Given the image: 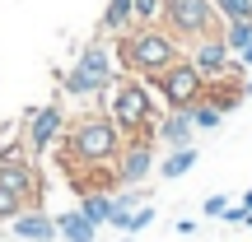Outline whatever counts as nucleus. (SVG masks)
<instances>
[{
  "label": "nucleus",
  "mask_w": 252,
  "mask_h": 242,
  "mask_svg": "<svg viewBox=\"0 0 252 242\" xmlns=\"http://www.w3.org/2000/svg\"><path fill=\"white\" fill-rule=\"evenodd\" d=\"M112 56H117L122 75L154 80V75H163L173 61H182V42L163 24H145V28H126L122 37H112Z\"/></svg>",
  "instance_id": "obj_1"
},
{
  "label": "nucleus",
  "mask_w": 252,
  "mask_h": 242,
  "mask_svg": "<svg viewBox=\"0 0 252 242\" xmlns=\"http://www.w3.org/2000/svg\"><path fill=\"white\" fill-rule=\"evenodd\" d=\"M126 135L122 126L108 117V112H84L80 121L65 126V159H70V172L75 168H103L122 154Z\"/></svg>",
  "instance_id": "obj_2"
},
{
  "label": "nucleus",
  "mask_w": 252,
  "mask_h": 242,
  "mask_svg": "<svg viewBox=\"0 0 252 242\" xmlns=\"http://www.w3.org/2000/svg\"><path fill=\"white\" fill-rule=\"evenodd\" d=\"M108 117L122 126V135H150L154 140V89L135 75H117L108 84Z\"/></svg>",
  "instance_id": "obj_3"
},
{
  "label": "nucleus",
  "mask_w": 252,
  "mask_h": 242,
  "mask_svg": "<svg viewBox=\"0 0 252 242\" xmlns=\"http://www.w3.org/2000/svg\"><path fill=\"white\" fill-rule=\"evenodd\" d=\"M112 80H117L112 42H108V37H94V42L75 56V65L61 75V89L70 93V98H98V93H108Z\"/></svg>",
  "instance_id": "obj_4"
},
{
  "label": "nucleus",
  "mask_w": 252,
  "mask_h": 242,
  "mask_svg": "<svg viewBox=\"0 0 252 242\" xmlns=\"http://www.w3.org/2000/svg\"><path fill=\"white\" fill-rule=\"evenodd\" d=\"M154 93H159V103L168 112H191L201 98H206V75L196 70V65L182 56V61H173L163 75H154V80H145Z\"/></svg>",
  "instance_id": "obj_5"
},
{
  "label": "nucleus",
  "mask_w": 252,
  "mask_h": 242,
  "mask_svg": "<svg viewBox=\"0 0 252 242\" xmlns=\"http://www.w3.org/2000/svg\"><path fill=\"white\" fill-rule=\"evenodd\" d=\"M159 24L168 28L178 42H196V37H206V33L220 28V14H215L210 0H163Z\"/></svg>",
  "instance_id": "obj_6"
},
{
  "label": "nucleus",
  "mask_w": 252,
  "mask_h": 242,
  "mask_svg": "<svg viewBox=\"0 0 252 242\" xmlns=\"http://www.w3.org/2000/svg\"><path fill=\"white\" fill-rule=\"evenodd\" d=\"M187 61L206 75V84L210 80H238V75H243V65H238V56L229 52V42H224L220 28L206 33V37H196V42H187Z\"/></svg>",
  "instance_id": "obj_7"
},
{
  "label": "nucleus",
  "mask_w": 252,
  "mask_h": 242,
  "mask_svg": "<svg viewBox=\"0 0 252 242\" xmlns=\"http://www.w3.org/2000/svg\"><path fill=\"white\" fill-rule=\"evenodd\" d=\"M0 191H14V196H24L28 205H37V196H42L37 163H33V154H24V144L0 149Z\"/></svg>",
  "instance_id": "obj_8"
},
{
  "label": "nucleus",
  "mask_w": 252,
  "mask_h": 242,
  "mask_svg": "<svg viewBox=\"0 0 252 242\" xmlns=\"http://www.w3.org/2000/svg\"><path fill=\"white\" fill-rule=\"evenodd\" d=\"M65 108H61V98L56 103H42V108H28L24 112V140H28V149L33 154H47L56 140L65 135Z\"/></svg>",
  "instance_id": "obj_9"
},
{
  "label": "nucleus",
  "mask_w": 252,
  "mask_h": 242,
  "mask_svg": "<svg viewBox=\"0 0 252 242\" xmlns=\"http://www.w3.org/2000/svg\"><path fill=\"white\" fill-rule=\"evenodd\" d=\"M159 168L154 163V140L150 135H131L122 144V154L112 159V172H117V187H145V177Z\"/></svg>",
  "instance_id": "obj_10"
},
{
  "label": "nucleus",
  "mask_w": 252,
  "mask_h": 242,
  "mask_svg": "<svg viewBox=\"0 0 252 242\" xmlns=\"http://www.w3.org/2000/svg\"><path fill=\"white\" fill-rule=\"evenodd\" d=\"M9 233L24 238V242H61L56 238V215H47L42 205H24L9 219Z\"/></svg>",
  "instance_id": "obj_11"
},
{
  "label": "nucleus",
  "mask_w": 252,
  "mask_h": 242,
  "mask_svg": "<svg viewBox=\"0 0 252 242\" xmlns=\"http://www.w3.org/2000/svg\"><path fill=\"white\" fill-rule=\"evenodd\" d=\"M191 135H196L191 112H168V117H159V126H154V140H159L163 149H187Z\"/></svg>",
  "instance_id": "obj_12"
},
{
  "label": "nucleus",
  "mask_w": 252,
  "mask_h": 242,
  "mask_svg": "<svg viewBox=\"0 0 252 242\" xmlns=\"http://www.w3.org/2000/svg\"><path fill=\"white\" fill-rule=\"evenodd\" d=\"M56 238L61 242H98V224H89V219L80 215V205L61 210V215H56Z\"/></svg>",
  "instance_id": "obj_13"
},
{
  "label": "nucleus",
  "mask_w": 252,
  "mask_h": 242,
  "mask_svg": "<svg viewBox=\"0 0 252 242\" xmlns=\"http://www.w3.org/2000/svg\"><path fill=\"white\" fill-rule=\"evenodd\" d=\"M126 28H135L131 0H108V9H103V19H98V33H103V37H122Z\"/></svg>",
  "instance_id": "obj_14"
},
{
  "label": "nucleus",
  "mask_w": 252,
  "mask_h": 242,
  "mask_svg": "<svg viewBox=\"0 0 252 242\" xmlns=\"http://www.w3.org/2000/svg\"><path fill=\"white\" fill-rule=\"evenodd\" d=\"M135 205H145V191H140V187H122V191H112V219H108V224L126 233V219L135 215Z\"/></svg>",
  "instance_id": "obj_15"
},
{
  "label": "nucleus",
  "mask_w": 252,
  "mask_h": 242,
  "mask_svg": "<svg viewBox=\"0 0 252 242\" xmlns=\"http://www.w3.org/2000/svg\"><path fill=\"white\" fill-rule=\"evenodd\" d=\"M191 168H196V144H187V149H168V154H163V163H159V172H163L168 182L187 177Z\"/></svg>",
  "instance_id": "obj_16"
},
{
  "label": "nucleus",
  "mask_w": 252,
  "mask_h": 242,
  "mask_svg": "<svg viewBox=\"0 0 252 242\" xmlns=\"http://www.w3.org/2000/svg\"><path fill=\"white\" fill-rule=\"evenodd\" d=\"M80 215L103 228L112 219V196H108V191H84V196H80Z\"/></svg>",
  "instance_id": "obj_17"
},
{
  "label": "nucleus",
  "mask_w": 252,
  "mask_h": 242,
  "mask_svg": "<svg viewBox=\"0 0 252 242\" xmlns=\"http://www.w3.org/2000/svg\"><path fill=\"white\" fill-rule=\"evenodd\" d=\"M220 14V24H238V19H252V0H210Z\"/></svg>",
  "instance_id": "obj_18"
},
{
  "label": "nucleus",
  "mask_w": 252,
  "mask_h": 242,
  "mask_svg": "<svg viewBox=\"0 0 252 242\" xmlns=\"http://www.w3.org/2000/svg\"><path fill=\"white\" fill-rule=\"evenodd\" d=\"M220 121H224V112H220L215 103L201 98L196 108H191V126H196V131H220Z\"/></svg>",
  "instance_id": "obj_19"
},
{
  "label": "nucleus",
  "mask_w": 252,
  "mask_h": 242,
  "mask_svg": "<svg viewBox=\"0 0 252 242\" xmlns=\"http://www.w3.org/2000/svg\"><path fill=\"white\" fill-rule=\"evenodd\" d=\"M159 14H163V0H131V19H135V28L159 24Z\"/></svg>",
  "instance_id": "obj_20"
},
{
  "label": "nucleus",
  "mask_w": 252,
  "mask_h": 242,
  "mask_svg": "<svg viewBox=\"0 0 252 242\" xmlns=\"http://www.w3.org/2000/svg\"><path fill=\"white\" fill-rule=\"evenodd\" d=\"M24 205H28L24 196H14V191H0V224H9V219H14Z\"/></svg>",
  "instance_id": "obj_21"
},
{
  "label": "nucleus",
  "mask_w": 252,
  "mask_h": 242,
  "mask_svg": "<svg viewBox=\"0 0 252 242\" xmlns=\"http://www.w3.org/2000/svg\"><path fill=\"white\" fill-rule=\"evenodd\" d=\"M150 219H154V205H140V210H135L131 219H126V233L135 238V233H140V228H150Z\"/></svg>",
  "instance_id": "obj_22"
},
{
  "label": "nucleus",
  "mask_w": 252,
  "mask_h": 242,
  "mask_svg": "<svg viewBox=\"0 0 252 242\" xmlns=\"http://www.w3.org/2000/svg\"><path fill=\"white\" fill-rule=\"evenodd\" d=\"M201 210H206V219H220L229 210V196H206V200H201Z\"/></svg>",
  "instance_id": "obj_23"
},
{
  "label": "nucleus",
  "mask_w": 252,
  "mask_h": 242,
  "mask_svg": "<svg viewBox=\"0 0 252 242\" xmlns=\"http://www.w3.org/2000/svg\"><path fill=\"white\" fill-rule=\"evenodd\" d=\"M220 219H224V224H248V210H243V205H229Z\"/></svg>",
  "instance_id": "obj_24"
},
{
  "label": "nucleus",
  "mask_w": 252,
  "mask_h": 242,
  "mask_svg": "<svg viewBox=\"0 0 252 242\" xmlns=\"http://www.w3.org/2000/svg\"><path fill=\"white\" fill-rule=\"evenodd\" d=\"M238 65H243V70H252V37L238 47Z\"/></svg>",
  "instance_id": "obj_25"
},
{
  "label": "nucleus",
  "mask_w": 252,
  "mask_h": 242,
  "mask_svg": "<svg viewBox=\"0 0 252 242\" xmlns=\"http://www.w3.org/2000/svg\"><path fill=\"white\" fill-rule=\"evenodd\" d=\"M173 228H178L182 238H191V233H196V219H178V224H173Z\"/></svg>",
  "instance_id": "obj_26"
},
{
  "label": "nucleus",
  "mask_w": 252,
  "mask_h": 242,
  "mask_svg": "<svg viewBox=\"0 0 252 242\" xmlns=\"http://www.w3.org/2000/svg\"><path fill=\"white\" fill-rule=\"evenodd\" d=\"M122 242H135V238H131V233H126V238H122Z\"/></svg>",
  "instance_id": "obj_27"
}]
</instances>
